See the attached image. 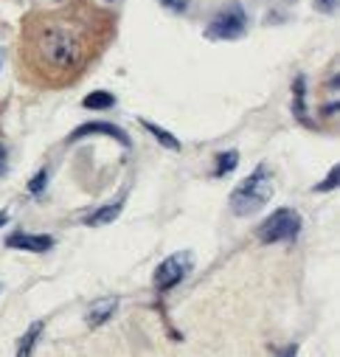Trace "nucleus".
Returning a JSON list of instances; mask_svg holds the SVG:
<instances>
[{
	"instance_id": "1",
	"label": "nucleus",
	"mask_w": 340,
	"mask_h": 357,
	"mask_svg": "<svg viewBox=\"0 0 340 357\" xmlns=\"http://www.w3.org/2000/svg\"><path fill=\"white\" fill-rule=\"evenodd\" d=\"M29 45H31V56L37 59V65L54 73H70L88 56L84 34L65 20H45L40 29L31 31Z\"/></svg>"
},
{
	"instance_id": "2",
	"label": "nucleus",
	"mask_w": 340,
	"mask_h": 357,
	"mask_svg": "<svg viewBox=\"0 0 340 357\" xmlns=\"http://www.w3.org/2000/svg\"><path fill=\"white\" fill-rule=\"evenodd\" d=\"M270 197H273V181H270L268 169L259 166L256 172L247 177V181H242L233 189V195H231V211L236 217H250V214L262 211Z\"/></svg>"
},
{
	"instance_id": "3",
	"label": "nucleus",
	"mask_w": 340,
	"mask_h": 357,
	"mask_svg": "<svg viewBox=\"0 0 340 357\" xmlns=\"http://www.w3.org/2000/svg\"><path fill=\"white\" fill-rule=\"evenodd\" d=\"M298 231H301V214L295 208H279L259 225V239L262 242H287V239H295Z\"/></svg>"
},
{
	"instance_id": "4",
	"label": "nucleus",
	"mask_w": 340,
	"mask_h": 357,
	"mask_svg": "<svg viewBox=\"0 0 340 357\" xmlns=\"http://www.w3.org/2000/svg\"><path fill=\"white\" fill-rule=\"evenodd\" d=\"M247 29V15L239 3L225 6L219 15H214V20L208 23V37L211 40H236L242 37Z\"/></svg>"
},
{
	"instance_id": "5",
	"label": "nucleus",
	"mask_w": 340,
	"mask_h": 357,
	"mask_svg": "<svg viewBox=\"0 0 340 357\" xmlns=\"http://www.w3.org/2000/svg\"><path fill=\"white\" fill-rule=\"evenodd\" d=\"M192 271V253H172L169 259H163L155 271V287L160 293L178 287Z\"/></svg>"
},
{
	"instance_id": "6",
	"label": "nucleus",
	"mask_w": 340,
	"mask_h": 357,
	"mask_svg": "<svg viewBox=\"0 0 340 357\" xmlns=\"http://www.w3.org/2000/svg\"><path fill=\"white\" fill-rule=\"evenodd\" d=\"M6 245L17 250H29V253H45L48 248H54V239L45 234H12Z\"/></svg>"
},
{
	"instance_id": "7",
	"label": "nucleus",
	"mask_w": 340,
	"mask_h": 357,
	"mask_svg": "<svg viewBox=\"0 0 340 357\" xmlns=\"http://www.w3.org/2000/svg\"><path fill=\"white\" fill-rule=\"evenodd\" d=\"M96 132H105V135L121 141L124 146H130V138H127L124 130H118V127H113V124H102V121H99V124H84V127H79V130L70 135V141H79V138H84V135H96Z\"/></svg>"
},
{
	"instance_id": "8",
	"label": "nucleus",
	"mask_w": 340,
	"mask_h": 357,
	"mask_svg": "<svg viewBox=\"0 0 340 357\" xmlns=\"http://www.w3.org/2000/svg\"><path fill=\"white\" fill-rule=\"evenodd\" d=\"M116 307H118V298H99V301H93L91 310H88V324H91V326L107 324V321L113 318Z\"/></svg>"
},
{
	"instance_id": "9",
	"label": "nucleus",
	"mask_w": 340,
	"mask_h": 357,
	"mask_svg": "<svg viewBox=\"0 0 340 357\" xmlns=\"http://www.w3.org/2000/svg\"><path fill=\"white\" fill-rule=\"evenodd\" d=\"M121 214V203H110V206H102L99 211H93L88 220H84V225H107V222H113L116 217Z\"/></svg>"
},
{
	"instance_id": "10",
	"label": "nucleus",
	"mask_w": 340,
	"mask_h": 357,
	"mask_svg": "<svg viewBox=\"0 0 340 357\" xmlns=\"http://www.w3.org/2000/svg\"><path fill=\"white\" fill-rule=\"evenodd\" d=\"M82 105L88 107V110H107V107L116 105V96L107 93V91H96V93H91V96H84Z\"/></svg>"
},
{
	"instance_id": "11",
	"label": "nucleus",
	"mask_w": 340,
	"mask_h": 357,
	"mask_svg": "<svg viewBox=\"0 0 340 357\" xmlns=\"http://www.w3.org/2000/svg\"><path fill=\"white\" fill-rule=\"evenodd\" d=\"M40 332H42V324H40V321L29 326V332L23 335V340H20V346H17V357H31V351H34V346H37Z\"/></svg>"
},
{
	"instance_id": "12",
	"label": "nucleus",
	"mask_w": 340,
	"mask_h": 357,
	"mask_svg": "<svg viewBox=\"0 0 340 357\" xmlns=\"http://www.w3.org/2000/svg\"><path fill=\"white\" fill-rule=\"evenodd\" d=\"M144 130H146V132H152V135H155L166 149H180V141H178L172 132H166L163 127H157V124H152V121H144Z\"/></svg>"
},
{
	"instance_id": "13",
	"label": "nucleus",
	"mask_w": 340,
	"mask_h": 357,
	"mask_svg": "<svg viewBox=\"0 0 340 357\" xmlns=\"http://www.w3.org/2000/svg\"><path fill=\"white\" fill-rule=\"evenodd\" d=\"M236 163H239V152H233V149H231V152H222V155H217V169H214V174L222 177V174L233 172Z\"/></svg>"
},
{
	"instance_id": "14",
	"label": "nucleus",
	"mask_w": 340,
	"mask_h": 357,
	"mask_svg": "<svg viewBox=\"0 0 340 357\" xmlns=\"http://www.w3.org/2000/svg\"><path fill=\"white\" fill-rule=\"evenodd\" d=\"M295 116L301 119V121H307V110H304V76H298L295 79Z\"/></svg>"
},
{
	"instance_id": "15",
	"label": "nucleus",
	"mask_w": 340,
	"mask_h": 357,
	"mask_svg": "<svg viewBox=\"0 0 340 357\" xmlns=\"http://www.w3.org/2000/svg\"><path fill=\"white\" fill-rule=\"evenodd\" d=\"M337 181H340V169H337V166H332V172L326 174V181L318 186V192H329V189H334V186H337Z\"/></svg>"
},
{
	"instance_id": "16",
	"label": "nucleus",
	"mask_w": 340,
	"mask_h": 357,
	"mask_svg": "<svg viewBox=\"0 0 340 357\" xmlns=\"http://www.w3.org/2000/svg\"><path fill=\"white\" fill-rule=\"evenodd\" d=\"M45 183H48V172H40V174L34 177V181H31V186H29V189H31V195H40Z\"/></svg>"
},
{
	"instance_id": "17",
	"label": "nucleus",
	"mask_w": 340,
	"mask_h": 357,
	"mask_svg": "<svg viewBox=\"0 0 340 357\" xmlns=\"http://www.w3.org/2000/svg\"><path fill=\"white\" fill-rule=\"evenodd\" d=\"M160 3H163L166 9H172V12H183V9L189 6V0H160Z\"/></svg>"
},
{
	"instance_id": "18",
	"label": "nucleus",
	"mask_w": 340,
	"mask_h": 357,
	"mask_svg": "<svg viewBox=\"0 0 340 357\" xmlns=\"http://www.w3.org/2000/svg\"><path fill=\"white\" fill-rule=\"evenodd\" d=\"M315 6H318L320 12H334V6H337V0H315Z\"/></svg>"
},
{
	"instance_id": "19",
	"label": "nucleus",
	"mask_w": 340,
	"mask_h": 357,
	"mask_svg": "<svg viewBox=\"0 0 340 357\" xmlns=\"http://www.w3.org/2000/svg\"><path fill=\"white\" fill-rule=\"evenodd\" d=\"M6 172V149H3V144H0V174Z\"/></svg>"
},
{
	"instance_id": "20",
	"label": "nucleus",
	"mask_w": 340,
	"mask_h": 357,
	"mask_svg": "<svg viewBox=\"0 0 340 357\" xmlns=\"http://www.w3.org/2000/svg\"><path fill=\"white\" fill-rule=\"evenodd\" d=\"M295 351H298V349H295V346H290V349H287L281 357H295Z\"/></svg>"
},
{
	"instance_id": "21",
	"label": "nucleus",
	"mask_w": 340,
	"mask_h": 357,
	"mask_svg": "<svg viewBox=\"0 0 340 357\" xmlns=\"http://www.w3.org/2000/svg\"><path fill=\"white\" fill-rule=\"evenodd\" d=\"M9 222V214L6 211H0V225H6Z\"/></svg>"
},
{
	"instance_id": "22",
	"label": "nucleus",
	"mask_w": 340,
	"mask_h": 357,
	"mask_svg": "<svg viewBox=\"0 0 340 357\" xmlns=\"http://www.w3.org/2000/svg\"><path fill=\"white\" fill-rule=\"evenodd\" d=\"M105 3H113V0H105Z\"/></svg>"
}]
</instances>
